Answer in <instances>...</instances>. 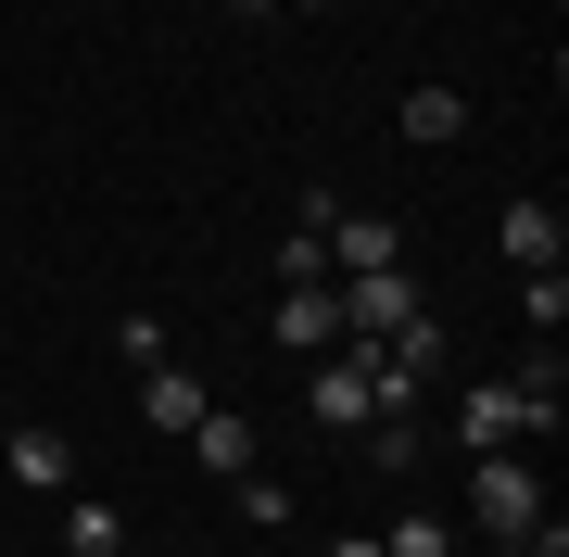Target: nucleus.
I'll return each mask as SVG.
<instances>
[{
	"mask_svg": "<svg viewBox=\"0 0 569 557\" xmlns=\"http://www.w3.org/2000/svg\"><path fill=\"white\" fill-rule=\"evenodd\" d=\"M228 13H241V26H266V13H279V0H228Z\"/></svg>",
	"mask_w": 569,
	"mask_h": 557,
	"instance_id": "nucleus-14",
	"label": "nucleus"
},
{
	"mask_svg": "<svg viewBox=\"0 0 569 557\" xmlns=\"http://www.w3.org/2000/svg\"><path fill=\"white\" fill-rule=\"evenodd\" d=\"M406 140H418V152L468 140V102H456V89H406Z\"/></svg>",
	"mask_w": 569,
	"mask_h": 557,
	"instance_id": "nucleus-10",
	"label": "nucleus"
},
{
	"mask_svg": "<svg viewBox=\"0 0 569 557\" xmlns=\"http://www.w3.org/2000/svg\"><path fill=\"white\" fill-rule=\"evenodd\" d=\"M493 241H507V267L531 279V267H557V253H569V228H557V203H507V228H493Z\"/></svg>",
	"mask_w": 569,
	"mask_h": 557,
	"instance_id": "nucleus-7",
	"label": "nucleus"
},
{
	"mask_svg": "<svg viewBox=\"0 0 569 557\" xmlns=\"http://www.w3.org/2000/svg\"><path fill=\"white\" fill-rule=\"evenodd\" d=\"M279 342L291 355H329V342H342V291H329V279H279Z\"/></svg>",
	"mask_w": 569,
	"mask_h": 557,
	"instance_id": "nucleus-4",
	"label": "nucleus"
},
{
	"mask_svg": "<svg viewBox=\"0 0 569 557\" xmlns=\"http://www.w3.org/2000/svg\"><path fill=\"white\" fill-rule=\"evenodd\" d=\"M63 557H127V519L102 495H77V507H63Z\"/></svg>",
	"mask_w": 569,
	"mask_h": 557,
	"instance_id": "nucleus-11",
	"label": "nucleus"
},
{
	"mask_svg": "<svg viewBox=\"0 0 569 557\" xmlns=\"http://www.w3.org/2000/svg\"><path fill=\"white\" fill-rule=\"evenodd\" d=\"M329 557H380V545H367V533H342V545H329Z\"/></svg>",
	"mask_w": 569,
	"mask_h": 557,
	"instance_id": "nucleus-15",
	"label": "nucleus"
},
{
	"mask_svg": "<svg viewBox=\"0 0 569 557\" xmlns=\"http://www.w3.org/2000/svg\"><path fill=\"white\" fill-rule=\"evenodd\" d=\"M380 557H443V519H392V533H380Z\"/></svg>",
	"mask_w": 569,
	"mask_h": 557,
	"instance_id": "nucleus-13",
	"label": "nucleus"
},
{
	"mask_svg": "<svg viewBox=\"0 0 569 557\" xmlns=\"http://www.w3.org/2000/svg\"><path fill=\"white\" fill-rule=\"evenodd\" d=\"M367 469H418V456H430V431H418V406H380V418H367Z\"/></svg>",
	"mask_w": 569,
	"mask_h": 557,
	"instance_id": "nucleus-9",
	"label": "nucleus"
},
{
	"mask_svg": "<svg viewBox=\"0 0 569 557\" xmlns=\"http://www.w3.org/2000/svg\"><path fill=\"white\" fill-rule=\"evenodd\" d=\"M190 456H203L216 481H241V469H253V418H228V406H203V418H190Z\"/></svg>",
	"mask_w": 569,
	"mask_h": 557,
	"instance_id": "nucleus-8",
	"label": "nucleus"
},
{
	"mask_svg": "<svg viewBox=\"0 0 569 557\" xmlns=\"http://www.w3.org/2000/svg\"><path fill=\"white\" fill-rule=\"evenodd\" d=\"M519 317L557 342V317H569V279H557V267H531V279H519Z\"/></svg>",
	"mask_w": 569,
	"mask_h": 557,
	"instance_id": "nucleus-12",
	"label": "nucleus"
},
{
	"mask_svg": "<svg viewBox=\"0 0 569 557\" xmlns=\"http://www.w3.org/2000/svg\"><path fill=\"white\" fill-rule=\"evenodd\" d=\"M329 291H342V342H380V330H406V317H430L406 267H355V279H329Z\"/></svg>",
	"mask_w": 569,
	"mask_h": 557,
	"instance_id": "nucleus-3",
	"label": "nucleus"
},
{
	"mask_svg": "<svg viewBox=\"0 0 569 557\" xmlns=\"http://www.w3.org/2000/svg\"><path fill=\"white\" fill-rule=\"evenodd\" d=\"M140 406H152V431H190L216 392H203V368H178V355H164V368H140Z\"/></svg>",
	"mask_w": 569,
	"mask_h": 557,
	"instance_id": "nucleus-6",
	"label": "nucleus"
},
{
	"mask_svg": "<svg viewBox=\"0 0 569 557\" xmlns=\"http://www.w3.org/2000/svg\"><path fill=\"white\" fill-rule=\"evenodd\" d=\"M279 13H342V0H279Z\"/></svg>",
	"mask_w": 569,
	"mask_h": 557,
	"instance_id": "nucleus-16",
	"label": "nucleus"
},
{
	"mask_svg": "<svg viewBox=\"0 0 569 557\" xmlns=\"http://www.w3.org/2000/svg\"><path fill=\"white\" fill-rule=\"evenodd\" d=\"M468 519H481L493 545H531V533H545V469H531L519 444L468 456Z\"/></svg>",
	"mask_w": 569,
	"mask_h": 557,
	"instance_id": "nucleus-2",
	"label": "nucleus"
},
{
	"mask_svg": "<svg viewBox=\"0 0 569 557\" xmlns=\"http://www.w3.org/2000/svg\"><path fill=\"white\" fill-rule=\"evenodd\" d=\"M0 481H26V495H63V481H77V444H63V431H0Z\"/></svg>",
	"mask_w": 569,
	"mask_h": 557,
	"instance_id": "nucleus-5",
	"label": "nucleus"
},
{
	"mask_svg": "<svg viewBox=\"0 0 569 557\" xmlns=\"http://www.w3.org/2000/svg\"><path fill=\"white\" fill-rule=\"evenodd\" d=\"M380 406H392V368H380V342H329V355H317V380H305V418L355 444Z\"/></svg>",
	"mask_w": 569,
	"mask_h": 557,
	"instance_id": "nucleus-1",
	"label": "nucleus"
},
{
	"mask_svg": "<svg viewBox=\"0 0 569 557\" xmlns=\"http://www.w3.org/2000/svg\"><path fill=\"white\" fill-rule=\"evenodd\" d=\"M127 557H152V545H127Z\"/></svg>",
	"mask_w": 569,
	"mask_h": 557,
	"instance_id": "nucleus-17",
	"label": "nucleus"
}]
</instances>
